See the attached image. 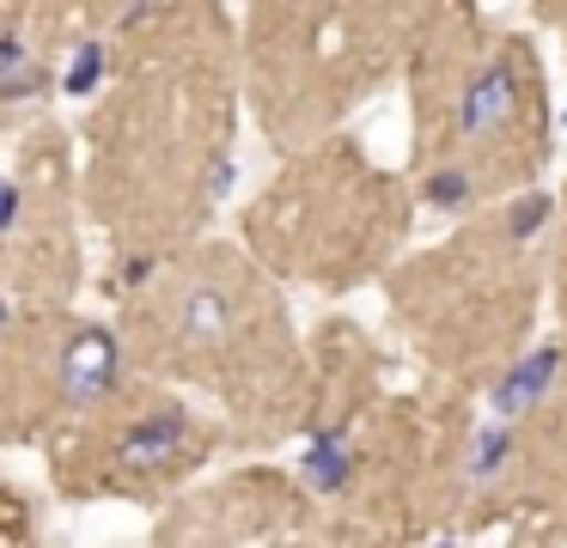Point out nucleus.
<instances>
[{"mask_svg":"<svg viewBox=\"0 0 567 548\" xmlns=\"http://www.w3.org/2000/svg\"><path fill=\"white\" fill-rule=\"evenodd\" d=\"M116 372H123V341H116V329L80 323L62 348L55 384H62V396L74 402V409H92V402H104L116 390Z\"/></svg>","mask_w":567,"mask_h":548,"instance_id":"obj_1","label":"nucleus"},{"mask_svg":"<svg viewBox=\"0 0 567 548\" xmlns=\"http://www.w3.org/2000/svg\"><path fill=\"white\" fill-rule=\"evenodd\" d=\"M518 97H525V80H518L513 61H488L482 73H470L464 97H457V134L464 141H488L506 122L518 116Z\"/></svg>","mask_w":567,"mask_h":548,"instance_id":"obj_2","label":"nucleus"},{"mask_svg":"<svg viewBox=\"0 0 567 548\" xmlns=\"http://www.w3.org/2000/svg\"><path fill=\"white\" fill-rule=\"evenodd\" d=\"M184 438H189V414L184 409H159V414H147V421H135L123 433L116 463H128V469H159V463H172L177 451H184Z\"/></svg>","mask_w":567,"mask_h":548,"instance_id":"obj_3","label":"nucleus"},{"mask_svg":"<svg viewBox=\"0 0 567 548\" xmlns=\"http://www.w3.org/2000/svg\"><path fill=\"white\" fill-rule=\"evenodd\" d=\"M561 378V348H537L525 353V360L513 365V372L494 384V414L501 421H518V414H530L543 396H549V384Z\"/></svg>","mask_w":567,"mask_h":548,"instance_id":"obj_4","label":"nucleus"},{"mask_svg":"<svg viewBox=\"0 0 567 548\" xmlns=\"http://www.w3.org/2000/svg\"><path fill=\"white\" fill-rule=\"evenodd\" d=\"M299 475H306L311 494H342L354 482V445H348V426H318L299 457Z\"/></svg>","mask_w":567,"mask_h":548,"instance_id":"obj_5","label":"nucleus"},{"mask_svg":"<svg viewBox=\"0 0 567 548\" xmlns=\"http://www.w3.org/2000/svg\"><path fill=\"white\" fill-rule=\"evenodd\" d=\"M506 457H513V426L494 414V421H482L470 433V482H494L506 469Z\"/></svg>","mask_w":567,"mask_h":548,"instance_id":"obj_6","label":"nucleus"},{"mask_svg":"<svg viewBox=\"0 0 567 548\" xmlns=\"http://www.w3.org/2000/svg\"><path fill=\"white\" fill-rule=\"evenodd\" d=\"M226 323H233V304H226L220 287H196L184 299V335L189 341H220Z\"/></svg>","mask_w":567,"mask_h":548,"instance_id":"obj_7","label":"nucleus"},{"mask_svg":"<svg viewBox=\"0 0 567 548\" xmlns=\"http://www.w3.org/2000/svg\"><path fill=\"white\" fill-rule=\"evenodd\" d=\"M104 68H111V49H104V37H86V43L74 49V61H68V92L74 97H92L99 92V80H104Z\"/></svg>","mask_w":567,"mask_h":548,"instance_id":"obj_8","label":"nucleus"},{"mask_svg":"<svg viewBox=\"0 0 567 548\" xmlns=\"http://www.w3.org/2000/svg\"><path fill=\"white\" fill-rule=\"evenodd\" d=\"M549 214H555V195L530 189L525 201H513V207H506V231H513V238L525 244V238H537V231L549 226Z\"/></svg>","mask_w":567,"mask_h":548,"instance_id":"obj_9","label":"nucleus"},{"mask_svg":"<svg viewBox=\"0 0 567 548\" xmlns=\"http://www.w3.org/2000/svg\"><path fill=\"white\" fill-rule=\"evenodd\" d=\"M427 201H433V207H445V214L470 207V201H476V189H470V170H457V165L433 170V177H427Z\"/></svg>","mask_w":567,"mask_h":548,"instance_id":"obj_10","label":"nucleus"},{"mask_svg":"<svg viewBox=\"0 0 567 548\" xmlns=\"http://www.w3.org/2000/svg\"><path fill=\"white\" fill-rule=\"evenodd\" d=\"M25 68H31V61H25V37L7 31V37H0V85L13 80V73H25Z\"/></svg>","mask_w":567,"mask_h":548,"instance_id":"obj_11","label":"nucleus"},{"mask_svg":"<svg viewBox=\"0 0 567 548\" xmlns=\"http://www.w3.org/2000/svg\"><path fill=\"white\" fill-rule=\"evenodd\" d=\"M19 207H25L19 183H0V231H13V226H19Z\"/></svg>","mask_w":567,"mask_h":548,"instance_id":"obj_12","label":"nucleus"},{"mask_svg":"<svg viewBox=\"0 0 567 548\" xmlns=\"http://www.w3.org/2000/svg\"><path fill=\"white\" fill-rule=\"evenodd\" d=\"M226 189H233V165L220 158V165H214V195H226Z\"/></svg>","mask_w":567,"mask_h":548,"instance_id":"obj_13","label":"nucleus"},{"mask_svg":"<svg viewBox=\"0 0 567 548\" xmlns=\"http://www.w3.org/2000/svg\"><path fill=\"white\" fill-rule=\"evenodd\" d=\"M0 323H7V299H0Z\"/></svg>","mask_w":567,"mask_h":548,"instance_id":"obj_14","label":"nucleus"}]
</instances>
